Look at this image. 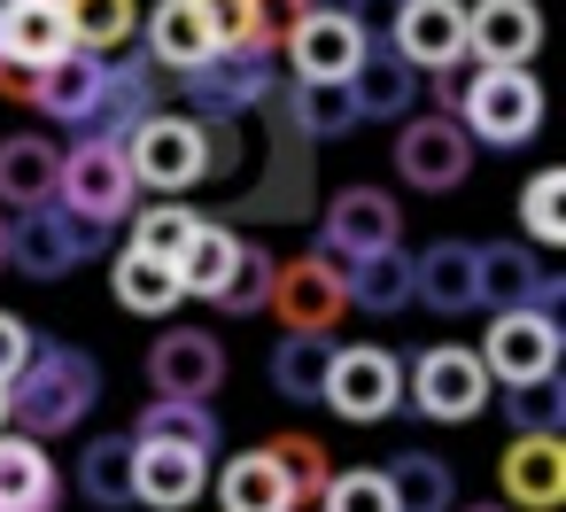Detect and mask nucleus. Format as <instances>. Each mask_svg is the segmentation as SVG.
I'll list each match as a JSON object with an SVG mask.
<instances>
[{"label":"nucleus","mask_w":566,"mask_h":512,"mask_svg":"<svg viewBox=\"0 0 566 512\" xmlns=\"http://www.w3.org/2000/svg\"><path fill=\"white\" fill-rule=\"evenodd\" d=\"M102 404V365L71 342H40L32 365L9 380V427L48 442V435H71L86 411Z\"/></svg>","instance_id":"1"},{"label":"nucleus","mask_w":566,"mask_h":512,"mask_svg":"<svg viewBox=\"0 0 566 512\" xmlns=\"http://www.w3.org/2000/svg\"><path fill=\"white\" fill-rule=\"evenodd\" d=\"M125 164H133V187H156V195H187L210 179V117L195 109H156L133 140H125Z\"/></svg>","instance_id":"2"},{"label":"nucleus","mask_w":566,"mask_h":512,"mask_svg":"<svg viewBox=\"0 0 566 512\" xmlns=\"http://www.w3.org/2000/svg\"><path fill=\"white\" fill-rule=\"evenodd\" d=\"M102 249H109V226L102 218H78L63 202H40V210H17L9 218V264L24 280H63L71 264H86Z\"/></svg>","instance_id":"3"},{"label":"nucleus","mask_w":566,"mask_h":512,"mask_svg":"<svg viewBox=\"0 0 566 512\" xmlns=\"http://www.w3.org/2000/svg\"><path fill=\"white\" fill-rule=\"evenodd\" d=\"M458 125L473 133V148H520V140H535V125H543V86L527 79V71H473L465 86H458Z\"/></svg>","instance_id":"4"},{"label":"nucleus","mask_w":566,"mask_h":512,"mask_svg":"<svg viewBox=\"0 0 566 512\" xmlns=\"http://www.w3.org/2000/svg\"><path fill=\"white\" fill-rule=\"evenodd\" d=\"M55 202L78 210V218H102V226L133 218V164H125V148H117V140H94V133H86L78 148H63Z\"/></svg>","instance_id":"5"},{"label":"nucleus","mask_w":566,"mask_h":512,"mask_svg":"<svg viewBox=\"0 0 566 512\" xmlns=\"http://www.w3.org/2000/svg\"><path fill=\"white\" fill-rule=\"evenodd\" d=\"M489 388H496V380H489V373H481V357H473V349H458V342L419 349V357H411V373H403V396H411L427 419H450V427L481 419Z\"/></svg>","instance_id":"6"},{"label":"nucleus","mask_w":566,"mask_h":512,"mask_svg":"<svg viewBox=\"0 0 566 512\" xmlns=\"http://www.w3.org/2000/svg\"><path fill=\"white\" fill-rule=\"evenodd\" d=\"M396 171H403V187H419V195L465 187V171H473V133H465L450 109L403 117V133H396Z\"/></svg>","instance_id":"7"},{"label":"nucleus","mask_w":566,"mask_h":512,"mask_svg":"<svg viewBox=\"0 0 566 512\" xmlns=\"http://www.w3.org/2000/svg\"><path fill=\"white\" fill-rule=\"evenodd\" d=\"M287 334H334L342 326V311H349V295H342V264L326 257V249H311V257H295V264H280L272 272V303H264Z\"/></svg>","instance_id":"8"},{"label":"nucleus","mask_w":566,"mask_h":512,"mask_svg":"<svg viewBox=\"0 0 566 512\" xmlns=\"http://www.w3.org/2000/svg\"><path fill=\"white\" fill-rule=\"evenodd\" d=\"M342 419H357V427H373V419H388L396 404H403V365L380 349V342H357V349H334V365H326V388H318Z\"/></svg>","instance_id":"9"},{"label":"nucleus","mask_w":566,"mask_h":512,"mask_svg":"<svg viewBox=\"0 0 566 512\" xmlns=\"http://www.w3.org/2000/svg\"><path fill=\"white\" fill-rule=\"evenodd\" d=\"M396 241H403V210H396V195H380V187H342V195L326 202V218H318V249H326L334 264H357V257L396 249Z\"/></svg>","instance_id":"10"},{"label":"nucleus","mask_w":566,"mask_h":512,"mask_svg":"<svg viewBox=\"0 0 566 512\" xmlns=\"http://www.w3.org/2000/svg\"><path fill=\"white\" fill-rule=\"evenodd\" d=\"M179 79H187L195 117H241V109L272 102V55H256V48H218L210 63H195Z\"/></svg>","instance_id":"11"},{"label":"nucleus","mask_w":566,"mask_h":512,"mask_svg":"<svg viewBox=\"0 0 566 512\" xmlns=\"http://www.w3.org/2000/svg\"><path fill=\"white\" fill-rule=\"evenodd\" d=\"M473 357H481V373L504 380V388L551 380V373H558V318H543V311H496V326H489V342H481Z\"/></svg>","instance_id":"12"},{"label":"nucleus","mask_w":566,"mask_h":512,"mask_svg":"<svg viewBox=\"0 0 566 512\" xmlns=\"http://www.w3.org/2000/svg\"><path fill=\"white\" fill-rule=\"evenodd\" d=\"M473 272H481V303H489V311H543V318L566 311V280L543 272V264H535L527 249H512V241L473 249Z\"/></svg>","instance_id":"13"},{"label":"nucleus","mask_w":566,"mask_h":512,"mask_svg":"<svg viewBox=\"0 0 566 512\" xmlns=\"http://www.w3.org/2000/svg\"><path fill=\"white\" fill-rule=\"evenodd\" d=\"M102 79H109V63L102 55H86V48H71V55H55L48 71H24V86H9V94H24L40 117H55V125H94V109H102Z\"/></svg>","instance_id":"14"},{"label":"nucleus","mask_w":566,"mask_h":512,"mask_svg":"<svg viewBox=\"0 0 566 512\" xmlns=\"http://www.w3.org/2000/svg\"><path fill=\"white\" fill-rule=\"evenodd\" d=\"M535 48H543L535 0H473L465 9V55H481L489 71H527Z\"/></svg>","instance_id":"15"},{"label":"nucleus","mask_w":566,"mask_h":512,"mask_svg":"<svg viewBox=\"0 0 566 512\" xmlns=\"http://www.w3.org/2000/svg\"><path fill=\"white\" fill-rule=\"evenodd\" d=\"M388 40L411 71H458L465 63V9L458 0H396Z\"/></svg>","instance_id":"16"},{"label":"nucleus","mask_w":566,"mask_h":512,"mask_svg":"<svg viewBox=\"0 0 566 512\" xmlns=\"http://www.w3.org/2000/svg\"><path fill=\"white\" fill-rule=\"evenodd\" d=\"M504 504L520 512H558L566 504V435H512V450L496 458Z\"/></svg>","instance_id":"17"},{"label":"nucleus","mask_w":566,"mask_h":512,"mask_svg":"<svg viewBox=\"0 0 566 512\" xmlns=\"http://www.w3.org/2000/svg\"><path fill=\"white\" fill-rule=\"evenodd\" d=\"M148 380H156V396H218V380H226V342L218 334H195V326H171V334H156V349H148Z\"/></svg>","instance_id":"18"},{"label":"nucleus","mask_w":566,"mask_h":512,"mask_svg":"<svg viewBox=\"0 0 566 512\" xmlns=\"http://www.w3.org/2000/svg\"><path fill=\"white\" fill-rule=\"evenodd\" d=\"M210 489V458L179 442H133V504L148 512H187Z\"/></svg>","instance_id":"19"},{"label":"nucleus","mask_w":566,"mask_h":512,"mask_svg":"<svg viewBox=\"0 0 566 512\" xmlns=\"http://www.w3.org/2000/svg\"><path fill=\"white\" fill-rule=\"evenodd\" d=\"M473 249L481 241H434L411 257V303H427L434 318H458V311H481V272H473Z\"/></svg>","instance_id":"20"},{"label":"nucleus","mask_w":566,"mask_h":512,"mask_svg":"<svg viewBox=\"0 0 566 512\" xmlns=\"http://www.w3.org/2000/svg\"><path fill=\"white\" fill-rule=\"evenodd\" d=\"M241 210H256V218H311V210H318V195H311V140H303L287 117H280L272 164L256 171V195H249Z\"/></svg>","instance_id":"21"},{"label":"nucleus","mask_w":566,"mask_h":512,"mask_svg":"<svg viewBox=\"0 0 566 512\" xmlns=\"http://www.w3.org/2000/svg\"><path fill=\"white\" fill-rule=\"evenodd\" d=\"M55 55H71L63 0H0V63H17V71H48Z\"/></svg>","instance_id":"22"},{"label":"nucleus","mask_w":566,"mask_h":512,"mask_svg":"<svg viewBox=\"0 0 566 512\" xmlns=\"http://www.w3.org/2000/svg\"><path fill=\"white\" fill-rule=\"evenodd\" d=\"M365 48H373V40H365L342 9H311V17L287 32V63H295V79H349Z\"/></svg>","instance_id":"23"},{"label":"nucleus","mask_w":566,"mask_h":512,"mask_svg":"<svg viewBox=\"0 0 566 512\" xmlns=\"http://www.w3.org/2000/svg\"><path fill=\"white\" fill-rule=\"evenodd\" d=\"M55 504H63V473L48 442L0 427V512H55Z\"/></svg>","instance_id":"24"},{"label":"nucleus","mask_w":566,"mask_h":512,"mask_svg":"<svg viewBox=\"0 0 566 512\" xmlns=\"http://www.w3.org/2000/svg\"><path fill=\"white\" fill-rule=\"evenodd\" d=\"M156 102H164V86H156V63L148 55H133V63H109V79H102V109H94V140H133L148 117H156Z\"/></svg>","instance_id":"25"},{"label":"nucleus","mask_w":566,"mask_h":512,"mask_svg":"<svg viewBox=\"0 0 566 512\" xmlns=\"http://www.w3.org/2000/svg\"><path fill=\"white\" fill-rule=\"evenodd\" d=\"M55 171H63V148L48 133H9V140H0V202H9V210L55 202Z\"/></svg>","instance_id":"26"},{"label":"nucleus","mask_w":566,"mask_h":512,"mask_svg":"<svg viewBox=\"0 0 566 512\" xmlns=\"http://www.w3.org/2000/svg\"><path fill=\"white\" fill-rule=\"evenodd\" d=\"M140 32H148V63L156 71H195V63L218 55V40H210L195 0H156V9L140 17Z\"/></svg>","instance_id":"27"},{"label":"nucleus","mask_w":566,"mask_h":512,"mask_svg":"<svg viewBox=\"0 0 566 512\" xmlns=\"http://www.w3.org/2000/svg\"><path fill=\"white\" fill-rule=\"evenodd\" d=\"M349 102H357V125L365 117H403L419 102V71L396 55V48H365L357 71H349Z\"/></svg>","instance_id":"28"},{"label":"nucleus","mask_w":566,"mask_h":512,"mask_svg":"<svg viewBox=\"0 0 566 512\" xmlns=\"http://www.w3.org/2000/svg\"><path fill=\"white\" fill-rule=\"evenodd\" d=\"M342 295H349V311H373V318L403 311V303H411V257H403V241H396V249H373V257H357V264H342Z\"/></svg>","instance_id":"29"},{"label":"nucleus","mask_w":566,"mask_h":512,"mask_svg":"<svg viewBox=\"0 0 566 512\" xmlns=\"http://www.w3.org/2000/svg\"><path fill=\"white\" fill-rule=\"evenodd\" d=\"M218 411L202 404V396H156L140 419H133V442H179V450H202V458H218Z\"/></svg>","instance_id":"30"},{"label":"nucleus","mask_w":566,"mask_h":512,"mask_svg":"<svg viewBox=\"0 0 566 512\" xmlns=\"http://www.w3.org/2000/svg\"><path fill=\"white\" fill-rule=\"evenodd\" d=\"M303 140H342L357 133V102H349V79H295L287 86V109H280Z\"/></svg>","instance_id":"31"},{"label":"nucleus","mask_w":566,"mask_h":512,"mask_svg":"<svg viewBox=\"0 0 566 512\" xmlns=\"http://www.w3.org/2000/svg\"><path fill=\"white\" fill-rule=\"evenodd\" d=\"M109 295L133 311V318H171L179 303H187V288H179V272L171 264H156V257H140V249H117V272H109Z\"/></svg>","instance_id":"32"},{"label":"nucleus","mask_w":566,"mask_h":512,"mask_svg":"<svg viewBox=\"0 0 566 512\" xmlns=\"http://www.w3.org/2000/svg\"><path fill=\"white\" fill-rule=\"evenodd\" d=\"M218 504H226V512H287V473H280V458H272L264 442L241 450V458H226Z\"/></svg>","instance_id":"33"},{"label":"nucleus","mask_w":566,"mask_h":512,"mask_svg":"<svg viewBox=\"0 0 566 512\" xmlns=\"http://www.w3.org/2000/svg\"><path fill=\"white\" fill-rule=\"evenodd\" d=\"M380 481H388L396 512H450V504H458V473H450L434 450H396Z\"/></svg>","instance_id":"34"},{"label":"nucleus","mask_w":566,"mask_h":512,"mask_svg":"<svg viewBox=\"0 0 566 512\" xmlns=\"http://www.w3.org/2000/svg\"><path fill=\"white\" fill-rule=\"evenodd\" d=\"M326 365H334V334H280L272 342V388L287 404H318Z\"/></svg>","instance_id":"35"},{"label":"nucleus","mask_w":566,"mask_h":512,"mask_svg":"<svg viewBox=\"0 0 566 512\" xmlns=\"http://www.w3.org/2000/svg\"><path fill=\"white\" fill-rule=\"evenodd\" d=\"M233 257H241V233L233 226H218V218H202L195 233H187V249H179V288L187 295H218L226 288V272H233Z\"/></svg>","instance_id":"36"},{"label":"nucleus","mask_w":566,"mask_h":512,"mask_svg":"<svg viewBox=\"0 0 566 512\" xmlns=\"http://www.w3.org/2000/svg\"><path fill=\"white\" fill-rule=\"evenodd\" d=\"M63 24H71V48L117 55L140 32V0H63Z\"/></svg>","instance_id":"37"},{"label":"nucleus","mask_w":566,"mask_h":512,"mask_svg":"<svg viewBox=\"0 0 566 512\" xmlns=\"http://www.w3.org/2000/svg\"><path fill=\"white\" fill-rule=\"evenodd\" d=\"M78 489H86V504H133V435H94L86 450H78Z\"/></svg>","instance_id":"38"},{"label":"nucleus","mask_w":566,"mask_h":512,"mask_svg":"<svg viewBox=\"0 0 566 512\" xmlns=\"http://www.w3.org/2000/svg\"><path fill=\"white\" fill-rule=\"evenodd\" d=\"M272 272H280V257H264V249H249L241 241V257H233V272H226V288L210 295L218 311H233V318H249V311H264L272 303Z\"/></svg>","instance_id":"39"},{"label":"nucleus","mask_w":566,"mask_h":512,"mask_svg":"<svg viewBox=\"0 0 566 512\" xmlns=\"http://www.w3.org/2000/svg\"><path fill=\"white\" fill-rule=\"evenodd\" d=\"M504 419H512L520 435H566V388H558V373L504 388Z\"/></svg>","instance_id":"40"},{"label":"nucleus","mask_w":566,"mask_h":512,"mask_svg":"<svg viewBox=\"0 0 566 512\" xmlns=\"http://www.w3.org/2000/svg\"><path fill=\"white\" fill-rule=\"evenodd\" d=\"M195 226H202L195 210L156 202V210H140V218H133V249H140V257H156V264H179V249H187V233H195Z\"/></svg>","instance_id":"41"},{"label":"nucleus","mask_w":566,"mask_h":512,"mask_svg":"<svg viewBox=\"0 0 566 512\" xmlns=\"http://www.w3.org/2000/svg\"><path fill=\"white\" fill-rule=\"evenodd\" d=\"M520 218H527V233H535L543 249H558V241H566V179H558V171H535L527 195H520Z\"/></svg>","instance_id":"42"},{"label":"nucleus","mask_w":566,"mask_h":512,"mask_svg":"<svg viewBox=\"0 0 566 512\" xmlns=\"http://www.w3.org/2000/svg\"><path fill=\"white\" fill-rule=\"evenodd\" d=\"M318 512H396V497H388L380 466H349V473H334V481H326Z\"/></svg>","instance_id":"43"},{"label":"nucleus","mask_w":566,"mask_h":512,"mask_svg":"<svg viewBox=\"0 0 566 512\" xmlns=\"http://www.w3.org/2000/svg\"><path fill=\"white\" fill-rule=\"evenodd\" d=\"M249 17H256V55L287 48V32L311 17V0H249Z\"/></svg>","instance_id":"44"},{"label":"nucleus","mask_w":566,"mask_h":512,"mask_svg":"<svg viewBox=\"0 0 566 512\" xmlns=\"http://www.w3.org/2000/svg\"><path fill=\"white\" fill-rule=\"evenodd\" d=\"M202 24L218 48H256V17H249V0H195Z\"/></svg>","instance_id":"45"},{"label":"nucleus","mask_w":566,"mask_h":512,"mask_svg":"<svg viewBox=\"0 0 566 512\" xmlns=\"http://www.w3.org/2000/svg\"><path fill=\"white\" fill-rule=\"evenodd\" d=\"M32 349H40V334H32L17 311H0V388H9V380L32 365Z\"/></svg>","instance_id":"46"},{"label":"nucleus","mask_w":566,"mask_h":512,"mask_svg":"<svg viewBox=\"0 0 566 512\" xmlns=\"http://www.w3.org/2000/svg\"><path fill=\"white\" fill-rule=\"evenodd\" d=\"M226 171H241V133H233V117H210V179H226Z\"/></svg>","instance_id":"47"},{"label":"nucleus","mask_w":566,"mask_h":512,"mask_svg":"<svg viewBox=\"0 0 566 512\" xmlns=\"http://www.w3.org/2000/svg\"><path fill=\"white\" fill-rule=\"evenodd\" d=\"M342 17L373 40V32H388V24H396V0H342Z\"/></svg>","instance_id":"48"},{"label":"nucleus","mask_w":566,"mask_h":512,"mask_svg":"<svg viewBox=\"0 0 566 512\" xmlns=\"http://www.w3.org/2000/svg\"><path fill=\"white\" fill-rule=\"evenodd\" d=\"M0 272H9V218H0Z\"/></svg>","instance_id":"49"},{"label":"nucleus","mask_w":566,"mask_h":512,"mask_svg":"<svg viewBox=\"0 0 566 512\" xmlns=\"http://www.w3.org/2000/svg\"><path fill=\"white\" fill-rule=\"evenodd\" d=\"M450 512H504V504H450Z\"/></svg>","instance_id":"50"},{"label":"nucleus","mask_w":566,"mask_h":512,"mask_svg":"<svg viewBox=\"0 0 566 512\" xmlns=\"http://www.w3.org/2000/svg\"><path fill=\"white\" fill-rule=\"evenodd\" d=\"M0 427H9V388H0Z\"/></svg>","instance_id":"51"}]
</instances>
